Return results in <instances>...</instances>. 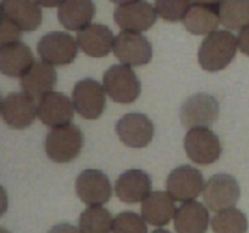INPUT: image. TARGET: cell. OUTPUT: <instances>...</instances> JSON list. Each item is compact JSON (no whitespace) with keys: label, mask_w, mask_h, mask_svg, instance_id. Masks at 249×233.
Segmentation results:
<instances>
[{"label":"cell","mask_w":249,"mask_h":233,"mask_svg":"<svg viewBox=\"0 0 249 233\" xmlns=\"http://www.w3.org/2000/svg\"><path fill=\"white\" fill-rule=\"evenodd\" d=\"M152 180L147 172L140 169H130L119 175L114 191L117 197L126 204L143 201L151 194Z\"/></svg>","instance_id":"16"},{"label":"cell","mask_w":249,"mask_h":233,"mask_svg":"<svg viewBox=\"0 0 249 233\" xmlns=\"http://www.w3.org/2000/svg\"><path fill=\"white\" fill-rule=\"evenodd\" d=\"M191 1L192 0H156V10L165 21H184L190 7L192 6Z\"/></svg>","instance_id":"28"},{"label":"cell","mask_w":249,"mask_h":233,"mask_svg":"<svg viewBox=\"0 0 249 233\" xmlns=\"http://www.w3.org/2000/svg\"><path fill=\"white\" fill-rule=\"evenodd\" d=\"M96 12L92 0H65L58 6L57 17L60 23L70 31H82L91 24Z\"/></svg>","instance_id":"21"},{"label":"cell","mask_w":249,"mask_h":233,"mask_svg":"<svg viewBox=\"0 0 249 233\" xmlns=\"http://www.w3.org/2000/svg\"><path fill=\"white\" fill-rule=\"evenodd\" d=\"M237 38L229 31L208 34L198 50V62L208 72H218L228 67L237 52Z\"/></svg>","instance_id":"1"},{"label":"cell","mask_w":249,"mask_h":233,"mask_svg":"<svg viewBox=\"0 0 249 233\" xmlns=\"http://www.w3.org/2000/svg\"><path fill=\"white\" fill-rule=\"evenodd\" d=\"M21 34L22 31L16 24H14L11 21L5 18V17H1V34H0V43H1V45L19 41Z\"/></svg>","instance_id":"30"},{"label":"cell","mask_w":249,"mask_h":233,"mask_svg":"<svg viewBox=\"0 0 249 233\" xmlns=\"http://www.w3.org/2000/svg\"><path fill=\"white\" fill-rule=\"evenodd\" d=\"M57 83V74L53 66L44 61H34L28 70L21 77V86L23 92L32 99H41L53 91Z\"/></svg>","instance_id":"19"},{"label":"cell","mask_w":249,"mask_h":233,"mask_svg":"<svg viewBox=\"0 0 249 233\" xmlns=\"http://www.w3.org/2000/svg\"><path fill=\"white\" fill-rule=\"evenodd\" d=\"M1 17L16 24L21 31L33 32L41 24L43 14L36 0H1Z\"/></svg>","instance_id":"17"},{"label":"cell","mask_w":249,"mask_h":233,"mask_svg":"<svg viewBox=\"0 0 249 233\" xmlns=\"http://www.w3.org/2000/svg\"><path fill=\"white\" fill-rule=\"evenodd\" d=\"M74 116V106L70 97L58 91H51L38 103V118L51 128L71 124Z\"/></svg>","instance_id":"15"},{"label":"cell","mask_w":249,"mask_h":233,"mask_svg":"<svg viewBox=\"0 0 249 233\" xmlns=\"http://www.w3.org/2000/svg\"><path fill=\"white\" fill-rule=\"evenodd\" d=\"M220 106L218 100L206 92L189 97L180 109V119L185 128H208L219 118Z\"/></svg>","instance_id":"5"},{"label":"cell","mask_w":249,"mask_h":233,"mask_svg":"<svg viewBox=\"0 0 249 233\" xmlns=\"http://www.w3.org/2000/svg\"><path fill=\"white\" fill-rule=\"evenodd\" d=\"M157 10L145 0L121 5L114 10V21L123 31L145 32L157 21Z\"/></svg>","instance_id":"13"},{"label":"cell","mask_w":249,"mask_h":233,"mask_svg":"<svg viewBox=\"0 0 249 233\" xmlns=\"http://www.w3.org/2000/svg\"><path fill=\"white\" fill-rule=\"evenodd\" d=\"M238 48L245 55L249 56V26L240 31L237 36Z\"/></svg>","instance_id":"31"},{"label":"cell","mask_w":249,"mask_h":233,"mask_svg":"<svg viewBox=\"0 0 249 233\" xmlns=\"http://www.w3.org/2000/svg\"><path fill=\"white\" fill-rule=\"evenodd\" d=\"M83 146L84 135L74 124L53 128L45 138L46 154L55 163L74 160L82 152Z\"/></svg>","instance_id":"2"},{"label":"cell","mask_w":249,"mask_h":233,"mask_svg":"<svg viewBox=\"0 0 249 233\" xmlns=\"http://www.w3.org/2000/svg\"><path fill=\"white\" fill-rule=\"evenodd\" d=\"M116 133L124 145L133 148H143L152 141L155 126L145 114L128 113L118 120Z\"/></svg>","instance_id":"14"},{"label":"cell","mask_w":249,"mask_h":233,"mask_svg":"<svg viewBox=\"0 0 249 233\" xmlns=\"http://www.w3.org/2000/svg\"><path fill=\"white\" fill-rule=\"evenodd\" d=\"M185 150L190 159L199 165H209L220 158L221 143L216 133L209 128H192L184 140Z\"/></svg>","instance_id":"4"},{"label":"cell","mask_w":249,"mask_h":233,"mask_svg":"<svg viewBox=\"0 0 249 233\" xmlns=\"http://www.w3.org/2000/svg\"><path fill=\"white\" fill-rule=\"evenodd\" d=\"M113 52L123 65L143 66L152 58V45L141 33L122 31L116 36Z\"/></svg>","instance_id":"10"},{"label":"cell","mask_w":249,"mask_h":233,"mask_svg":"<svg viewBox=\"0 0 249 233\" xmlns=\"http://www.w3.org/2000/svg\"><path fill=\"white\" fill-rule=\"evenodd\" d=\"M1 116L10 128L22 130L34 123L38 116V106L26 92H11L2 99Z\"/></svg>","instance_id":"11"},{"label":"cell","mask_w":249,"mask_h":233,"mask_svg":"<svg viewBox=\"0 0 249 233\" xmlns=\"http://www.w3.org/2000/svg\"><path fill=\"white\" fill-rule=\"evenodd\" d=\"M141 213L150 225L158 227L168 225L177 213L174 198L168 192H151L150 196L142 201Z\"/></svg>","instance_id":"23"},{"label":"cell","mask_w":249,"mask_h":233,"mask_svg":"<svg viewBox=\"0 0 249 233\" xmlns=\"http://www.w3.org/2000/svg\"><path fill=\"white\" fill-rule=\"evenodd\" d=\"M195 4H203V5H220L223 0H192Z\"/></svg>","instance_id":"34"},{"label":"cell","mask_w":249,"mask_h":233,"mask_svg":"<svg viewBox=\"0 0 249 233\" xmlns=\"http://www.w3.org/2000/svg\"><path fill=\"white\" fill-rule=\"evenodd\" d=\"M75 192L88 205H102L111 199L112 186L107 175L101 170L87 169L75 180Z\"/></svg>","instance_id":"12"},{"label":"cell","mask_w":249,"mask_h":233,"mask_svg":"<svg viewBox=\"0 0 249 233\" xmlns=\"http://www.w3.org/2000/svg\"><path fill=\"white\" fill-rule=\"evenodd\" d=\"M219 14L225 28L242 31L249 26V0H223Z\"/></svg>","instance_id":"25"},{"label":"cell","mask_w":249,"mask_h":233,"mask_svg":"<svg viewBox=\"0 0 249 233\" xmlns=\"http://www.w3.org/2000/svg\"><path fill=\"white\" fill-rule=\"evenodd\" d=\"M208 225V209L199 201H187L177 209L174 216L177 233H206Z\"/></svg>","instance_id":"22"},{"label":"cell","mask_w":249,"mask_h":233,"mask_svg":"<svg viewBox=\"0 0 249 233\" xmlns=\"http://www.w3.org/2000/svg\"><path fill=\"white\" fill-rule=\"evenodd\" d=\"M152 233H170V232H169V231H167V230H163V228H160V230L153 231Z\"/></svg>","instance_id":"36"},{"label":"cell","mask_w":249,"mask_h":233,"mask_svg":"<svg viewBox=\"0 0 249 233\" xmlns=\"http://www.w3.org/2000/svg\"><path fill=\"white\" fill-rule=\"evenodd\" d=\"M241 196L237 180L228 174H216L207 181L203 191V200L212 211L233 208Z\"/></svg>","instance_id":"8"},{"label":"cell","mask_w":249,"mask_h":233,"mask_svg":"<svg viewBox=\"0 0 249 233\" xmlns=\"http://www.w3.org/2000/svg\"><path fill=\"white\" fill-rule=\"evenodd\" d=\"M112 2H114V4H118L119 6L121 5H125V4H129V2H133V1H136V0H111Z\"/></svg>","instance_id":"35"},{"label":"cell","mask_w":249,"mask_h":233,"mask_svg":"<svg viewBox=\"0 0 249 233\" xmlns=\"http://www.w3.org/2000/svg\"><path fill=\"white\" fill-rule=\"evenodd\" d=\"M105 91V87L91 78L78 82L72 92V102L77 113L89 120L100 118L106 107Z\"/></svg>","instance_id":"6"},{"label":"cell","mask_w":249,"mask_h":233,"mask_svg":"<svg viewBox=\"0 0 249 233\" xmlns=\"http://www.w3.org/2000/svg\"><path fill=\"white\" fill-rule=\"evenodd\" d=\"M220 5L194 4L184 18V24L190 33L204 35L215 32L220 22Z\"/></svg>","instance_id":"24"},{"label":"cell","mask_w":249,"mask_h":233,"mask_svg":"<svg viewBox=\"0 0 249 233\" xmlns=\"http://www.w3.org/2000/svg\"><path fill=\"white\" fill-rule=\"evenodd\" d=\"M113 221L112 214L102 205L89 206L80 215V233H111Z\"/></svg>","instance_id":"26"},{"label":"cell","mask_w":249,"mask_h":233,"mask_svg":"<svg viewBox=\"0 0 249 233\" xmlns=\"http://www.w3.org/2000/svg\"><path fill=\"white\" fill-rule=\"evenodd\" d=\"M65 0H36V4L39 6H44V7H55V6H60Z\"/></svg>","instance_id":"33"},{"label":"cell","mask_w":249,"mask_h":233,"mask_svg":"<svg viewBox=\"0 0 249 233\" xmlns=\"http://www.w3.org/2000/svg\"><path fill=\"white\" fill-rule=\"evenodd\" d=\"M78 41L66 32H50L41 36L38 53L41 61L50 66L70 65L78 53Z\"/></svg>","instance_id":"7"},{"label":"cell","mask_w":249,"mask_h":233,"mask_svg":"<svg viewBox=\"0 0 249 233\" xmlns=\"http://www.w3.org/2000/svg\"><path fill=\"white\" fill-rule=\"evenodd\" d=\"M104 87L108 96L118 103H133L141 92L138 75L126 65H113L105 72Z\"/></svg>","instance_id":"3"},{"label":"cell","mask_w":249,"mask_h":233,"mask_svg":"<svg viewBox=\"0 0 249 233\" xmlns=\"http://www.w3.org/2000/svg\"><path fill=\"white\" fill-rule=\"evenodd\" d=\"M204 179L202 172L191 165H181L173 170L167 179L168 193L174 200L192 201L204 191Z\"/></svg>","instance_id":"9"},{"label":"cell","mask_w":249,"mask_h":233,"mask_svg":"<svg viewBox=\"0 0 249 233\" xmlns=\"http://www.w3.org/2000/svg\"><path fill=\"white\" fill-rule=\"evenodd\" d=\"M211 223L214 233H247L248 230L247 216L235 206L219 211Z\"/></svg>","instance_id":"27"},{"label":"cell","mask_w":249,"mask_h":233,"mask_svg":"<svg viewBox=\"0 0 249 233\" xmlns=\"http://www.w3.org/2000/svg\"><path fill=\"white\" fill-rule=\"evenodd\" d=\"M34 63L31 49L22 41L4 44L0 48V70L11 78H21Z\"/></svg>","instance_id":"20"},{"label":"cell","mask_w":249,"mask_h":233,"mask_svg":"<svg viewBox=\"0 0 249 233\" xmlns=\"http://www.w3.org/2000/svg\"><path fill=\"white\" fill-rule=\"evenodd\" d=\"M142 216L134 211H123L114 217L113 233H147L148 228Z\"/></svg>","instance_id":"29"},{"label":"cell","mask_w":249,"mask_h":233,"mask_svg":"<svg viewBox=\"0 0 249 233\" xmlns=\"http://www.w3.org/2000/svg\"><path fill=\"white\" fill-rule=\"evenodd\" d=\"M48 233H80V230L70 223H58V225L53 226Z\"/></svg>","instance_id":"32"},{"label":"cell","mask_w":249,"mask_h":233,"mask_svg":"<svg viewBox=\"0 0 249 233\" xmlns=\"http://www.w3.org/2000/svg\"><path fill=\"white\" fill-rule=\"evenodd\" d=\"M113 32L107 26L91 23L78 32L77 41L83 52L91 57H105L113 50Z\"/></svg>","instance_id":"18"}]
</instances>
